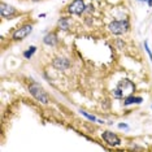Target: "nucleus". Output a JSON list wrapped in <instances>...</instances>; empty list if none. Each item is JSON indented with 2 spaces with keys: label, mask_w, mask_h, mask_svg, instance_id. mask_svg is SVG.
<instances>
[{
  "label": "nucleus",
  "mask_w": 152,
  "mask_h": 152,
  "mask_svg": "<svg viewBox=\"0 0 152 152\" xmlns=\"http://www.w3.org/2000/svg\"><path fill=\"white\" fill-rule=\"evenodd\" d=\"M134 90H135V86L130 79H122V81H120L118 86L113 90V95L116 98H122V96L126 98L129 95H133V91Z\"/></svg>",
  "instance_id": "f257e3e1"
},
{
  "label": "nucleus",
  "mask_w": 152,
  "mask_h": 152,
  "mask_svg": "<svg viewBox=\"0 0 152 152\" xmlns=\"http://www.w3.org/2000/svg\"><path fill=\"white\" fill-rule=\"evenodd\" d=\"M29 91H30V94H31V95L34 96L38 101H40V103H43V104L48 103V100H49L48 95H47V92L44 91V88L40 86L39 83H37V82L31 83L29 86Z\"/></svg>",
  "instance_id": "f03ea898"
},
{
  "label": "nucleus",
  "mask_w": 152,
  "mask_h": 152,
  "mask_svg": "<svg viewBox=\"0 0 152 152\" xmlns=\"http://www.w3.org/2000/svg\"><path fill=\"white\" fill-rule=\"evenodd\" d=\"M129 27H130V25H129L128 20H115L108 25L109 31L115 35L124 34V33H126L129 30Z\"/></svg>",
  "instance_id": "7ed1b4c3"
},
{
  "label": "nucleus",
  "mask_w": 152,
  "mask_h": 152,
  "mask_svg": "<svg viewBox=\"0 0 152 152\" xmlns=\"http://www.w3.org/2000/svg\"><path fill=\"white\" fill-rule=\"evenodd\" d=\"M86 4H85V0H73L71 4L69 5L68 10L69 13L71 15H77V16H81L82 13L86 10Z\"/></svg>",
  "instance_id": "20e7f679"
},
{
  "label": "nucleus",
  "mask_w": 152,
  "mask_h": 152,
  "mask_svg": "<svg viewBox=\"0 0 152 152\" xmlns=\"http://www.w3.org/2000/svg\"><path fill=\"white\" fill-rule=\"evenodd\" d=\"M31 31H33V25L26 24V25H24V26H21L20 29L16 30V31L13 33L12 38L15 40H22V39H25L29 34H31Z\"/></svg>",
  "instance_id": "39448f33"
},
{
  "label": "nucleus",
  "mask_w": 152,
  "mask_h": 152,
  "mask_svg": "<svg viewBox=\"0 0 152 152\" xmlns=\"http://www.w3.org/2000/svg\"><path fill=\"white\" fill-rule=\"evenodd\" d=\"M101 138H103V139L108 143L110 147H116V146H120L121 144V139L115 134V133H112V131H108V130L104 131L103 134H101Z\"/></svg>",
  "instance_id": "423d86ee"
},
{
  "label": "nucleus",
  "mask_w": 152,
  "mask_h": 152,
  "mask_svg": "<svg viewBox=\"0 0 152 152\" xmlns=\"http://www.w3.org/2000/svg\"><path fill=\"white\" fill-rule=\"evenodd\" d=\"M0 15L1 17H12V16L16 15V9L12 7V5H8L5 3H1L0 4Z\"/></svg>",
  "instance_id": "0eeeda50"
},
{
  "label": "nucleus",
  "mask_w": 152,
  "mask_h": 152,
  "mask_svg": "<svg viewBox=\"0 0 152 152\" xmlns=\"http://www.w3.org/2000/svg\"><path fill=\"white\" fill-rule=\"evenodd\" d=\"M53 66L57 69V70H66V69L70 66V61L68 59H55L53 60Z\"/></svg>",
  "instance_id": "6e6552de"
},
{
  "label": "nucleus",
  "mask_w": 152,
  "mask_h": 152,
  "mask_svg": "<svg viewBox=\"0 0 152 152\" xmlns=\"http://www.w3.org/2000/svg\"><path fill=\"white\" fill-rule=\"evenodd\" d=\"M143 101V99L140 96H134V95H129L125 98L124 100V104L125 105H130V104H140Z\"/></svg>",
  "instance_id": "1a4fd4ad"
},
{
  "label": "nucleus",
  "mask_w": 152,
  "mask_h": 152,
  "mask_svg": "<svg viewBox=\"0 0 152 152\" xmlns=\"http://www.w3.org/2000/svg\"><path fill=\"white\" fill-rule=\"evenodd\" d=\"M43 42L44 44H47V46H55V44L57 43V37L55 33H49V34H47L46 37L43 38Z\"/></svg>",
  "instance_id": "9d476101"
},
{
  "label": "nucleus",
  "mask_w": 152,
  "mask_h": 152,
  "mask_svg": "<svg viewBox=\"0 0 152 152\" xmlns=\"http://www.w3.org/2000/svg\"><path fill=\"white\" fill-rule=\"evenodd\" d=\"M59 27L62 30H68L69 29V20L68 18H65V17L60 18L59 20Z\"/></svg>",
  "instance_id": "9b49d317"
},
{
  "label": "nucleus",
  "mask_w": 152,
  "mask_h": 152,
  "mask_svg": "<svg viewBox=\"0 0 152 152\" xmlns=\"http://www.w3.org/2000/svg\"><path fill=\"white\" fill-rule=\"evenodd\" d=\"M35 51H37V47H35V46H31L29 49H27V51L24 52V57H26V59H30V57H31L35 53Z\"/></svg>",
  "instance_id": "f8f14e48"
},
{
  "label": "nucleus",
  "mask_w": 152,
  "mask_h": 152,
  "mask_svg": "<svg viewBox=\"0 0 152 152\" xmlns=\"http://www.w3.org/2000/svg\"><path fill=\"white\" fill-rule=\"evenodd\" d=\"M81 115H83L85 117H87L90 121H98V120H96V117H95V116L88 115V113H87V112H85V110H81Z\"/></svg>",
  "instance_id": "ddd939ff"
},
{
  "label": "nucleus",
  "mask_w": 152,
  "mask_h": 152,
  "mask_svg": "<svg viewBox=\"0 0 152 152\" xmlns=\"http://www.w3.org/2000/svg\"><path fill=\"white\" fill-rule=\"evenodd\" d=\"M144 49H146V52L148 53V56H150V59L152 60V53H151V49H150V47H148V42L146 40L144 42Z\"/></svg>",
  "instance_id": "4468645a"
},
{
  "label": "nucleus",
  "mask_w": 152,
  "mask_h": 152,
  "mask_svg": "<svg viewBox=\"0 0 152 152\" xmlns=\"http://www.w3.org/2000/svg\"><path fill=\"white\" fill-rule=\"evenodd\" d=\"M118 128H120V129H128L129 126L126 125V124H118Z\"/></svg>",
  "instance_id": "2eb2a0df"
},
{
  "label": "nucleus",
  "mask_w": 152,
  "mask_h": 152,
  "mask_svg": "<svg viewBox=\"0 0 152 152\" xmlns=\"http://www.w3.org/2000/svg\"><path fill=\"white\" fill-rule=\"evenodd\" d=\"M139 1H148V5L152 7V0H139Z\"/></svg>",
  "instance_id": "dca6fc26"
},
{
  "label": "nucleus",
  "mask_w": 152,
  "mask_h": 152,
  "mask_svg": "<svg viewBox=\"0 0 152 152\" xmlns=\"http://www.w3.org/2000/svg\"><path fill=\"white\" fill-rule=\"evenodd\" d=\"M34 1H37V0H34Z\"/></svg>",
  "instance_id": "f3484780"
}]
</instances>
